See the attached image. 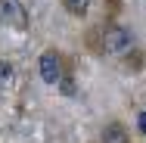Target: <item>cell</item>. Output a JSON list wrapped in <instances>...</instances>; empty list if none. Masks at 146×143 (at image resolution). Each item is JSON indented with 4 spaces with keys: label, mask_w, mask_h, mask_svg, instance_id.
Returning a JSON list of instances; mask_svg holds the SVG:
<instances>
[{
    "label": "cell",
    "mask_w": 146,
    "mask_h": 143,
    "mask_svg": "<svg viewBox=\"0 0 146 143\" xmlns=\"http://www.w3.org/2000/svg\"><path fill=\"white\" fill-rule=\"evenodd\" d=\"M100 50L106 56L124 59L127 53L137 50V37H134V31L127 28V25H121V22H106L100 28Z\"/></svg>",
    "instance_id": "1"
},
{
    "label": "cell",
    "mask_w": 146,
    "mask_h": 143,
    "mask_svg": "<svg viewBox=\"0 0 146 143\" xmlns=\"http://www.w3.org/2000/svg\"><path fill=\"white\" fill-rule=\"evenodd\" d=\"M137 121H140V131L146 134V112H140V118H137Z\"/></svg>",
    "instance_id": "7"
},
{
    "label": "cell",
    "mask_w": 146,
    "mask_h": 143,
    "mask_svg": "<svg viewBox=\"0 0 146 143\" xmlns=\"http://www.w3.org/2000/svg\"><path fill=\"white\" fill-rule=\"evenodd\" d=\"M62 6H65V13L68 16H75V19H84L90 9V0H62Z\"/></svg>",
    "instance_id": "5"
},
{
    "label": "cell",
    "mask_w": 146,
    "mask_h": 143,
    "mask_svg": "<svg viewBox=\"0 0 146 143\" xmlns=\"http://www.w3.org/2000/svg\"><path fill=\"white\" fill-rule=\"evenodd\" d=\"M0 22L6 28H16V31H25L28 28V9L22 0H0Z\"/></svg>",
    "instance_id": "2"
},
{
    "label": "cell",
    "mask_w": 146,
    "mask_h": 143,
    "mask_svg": "<svg viewBox=\"0 0 146 143\" xmlns=\"http://www.w3.org/2000/svg\"><path fill=\"white\" fill-rule=\"evenodd\" d=\"M9 78H13V65H9L6 59L0 56V90H3V87L9 84Z\"/></svg>",
    "instance_id": "6"
},
{
    "label": "cell",
    "mask_w": 146,
    "mask_h": 143,
    "mask_svg": "<svg viewBox=\"0 0 146 143\" xmlns=\"http://www.w3.org/2000/svg\"><path fill=\"white\" fill-rule=\"evenodd\" d=\"M40 78L47 84H59L65 78V65H62L59 50H44V56H40Z\"/></svg>",
    "instance_id": "3"
},
{
    "label": "cell",
    "mask_w": 146,
    "mask_h": 143,
    "mask_svg": "<svg viewBox=\"0 0 146 143\" xmlns=\"http://www.w3.org/2000/svg\"><path fill=\"white\" fill-rule=\"evenodd\" d=\"M100 143H131V134L121 121H106L100 131Z\"/></svg>",
    "instance_id": "4"
}]
</instances>
